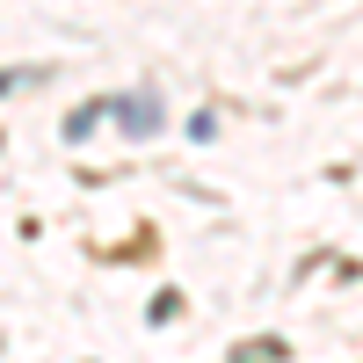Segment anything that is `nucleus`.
<instances>
[{
    "mask_svg": "<svg viewBox=\"0 0 363 363\" xmlns=\"http://www.w3.org/2000/svg\"><path fill=\"white\" fill-rule=\"evenodd\" d=\"M284 356V342H262V349H233V363H277Z\"/></svg>",
    "mask_w": 363,
    "mask_h": 363,
    "instance_id": "nucleus-3",
    "label": "nucleus"
},
{
    "mask_svg": "<svg viewBox=\"0 0 363 363\" xmlns=\"http://www.w3.org/2000/svg\"><path fill=\"white\" fill-rule=\"evenodd\" d=\"M102 109H109V102H80V109H73V116H66V138H73V145H80V138H87V131H95V124H102Z\"/></svg>",
    "mask_w": 363,
    "mask_h": 363,
    "instance_id": "nucleus-2",
    "label": "nucleus"
},
{
    "mask_svg": "<svg viewBox=\"0 0 363 363\" xmlns=\"http://www.w3.org/2000/svg\"><path fill=\"white\" fill-rule=\"evenodd\" d=\"M109 109H116V124H124L131 138H153V131L167 124V116H160V102H153V95H138V102H109Z\"/></svg>",
    "mask_w": 363,
    "mask_h": 363,
    "instance_id": "nucleus-1",
    "label": "nucleus"
},
{
    "mask_svg": "<svg viewBox=\"0 0 363 363\" xmlns=\"http://www.w3.org/2000/svg\"><path fill=\"white\" fill-rule=\"evenodd\" d=\"M29 80H37L29 66H0V95H15V87H29Z\"/></svg>",
    "mask_w": 363,
    "mask_h": 363,
    "instance_id": "nucleus-4",
    "label": "nucleus"
}]
</instances>
